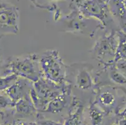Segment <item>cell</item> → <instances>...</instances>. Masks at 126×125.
<instances>
[{
	"label": "cell",
	"instance_id": "6da1fadb",
	"mask_svg": "<svg viewBox=\"0 0 126 125\" xmlns=\"http://www.w3.org/2000/svg\"><path fill=\"white\" fill-rule=\"evenodd\" d=\"M15 74L19 78L35 83L43 77L39 63V57L31 55L25 58L11 59L4 68V76Z\"/></svg>",
	"mask_w": 126,
	"mask_h": 125
},
{
	"label": "cell",
	"instance_id": "7a4b0ae2",
	"mask_svg": "<svg viewBox=\"0 0 126 125\" xmlns=\"http://www.w3.org/2000/svg\"><path fill=\"white\" fill-rule=\"evenodd\" d=\"M43 77L58 85L65 84L66 66L57 50H49L39 57Z\"/></svg>",
	"mask_w": 126,
	"mask_h": 125
},
{
	"label": "cell",
	"instance_id": "3957f363",
	"mask_svg": "<svg viewBox=\"0 0 126 125\" xmlns=\"http://www.w3.org/2000/svg\"><path fill=\"white\" fill-rule=\"evenodd\" d=\"M117 45V34L112 31L109 35L97 41L93 48L92 53L96 59L107 67L114 63Z\"/></svg>",
	"mask_w": 126,
	"mask_h": 125
},
{
	"label": "cell",
	"instance_id": "277c9868",
	"mask_svg": "<svg viewBox=\"0 0 126 125\" xmlns=\"http://www.w3.org/2000/svg\"><path fill=\"white\" fill-rule=\"evenodd\" d=\"M109 0H83L79 4V10L86 18H95L107 26L110 19Z\"/></svg>",
	"mask_w": 126,
	"mask_h": 125
},
{
	"label": "cell",
	"instance_id": "5b68a950",
	"mask_svg": "<svg viewBox=\"0 0 126 125\" xmlns=\"http://www.w3.org/2000/svg\"><path fill=\"white\" fill-rule=\"evenodd\" d=\"M19 13L12 5L0 10V28L7 33H16L19 30Z\"/></svg>",
	"mask_w": 126,
	"mask_h": 125
},
{
	"label": "cell",
	"instance_id": "8992f818",
	"mask_svg": "<svg viewBox=\"0 0 126 125\" xmlns=\"http://www.w3.org/2000/svg\"><path fill=\"white\" fill-rule=\"evenodd\" d=\"M29 81L30 80L23 78H18V80L13 84L4 90V92L10 97L13 101L16 103L30 91L31 87L29 88L30 84L28 83Z\"/></svg>",
	"mask_w": 126,
	"mask_h": 125
},
{
	"label": "cell",
	"instance_id": "52a82bcc",
	"mask_svg": "<svg viewBox=\"0 0 126 125\" xmlns=\"http://www.w3.org/2000/svg\"><path fill=\"white\" fill-rule=\"evenodd\" d=\"M108 6L110 14L119 21L122 31L126 34V6L125 0H109Z\"/></svg>",
	"mask_w": 126,
	"mask_h": 125
},
{
	"label": "cell",
	"instance_id": "ba28073f",
	"mask_svg": "<svg viewBox=\"0 0 126 125\" xmlns=\"http://www.w3.org/2000/svg\"><path fill=\"white\" fill-rule=\"evenodd\" d=\"M68 91L66 89L58 96L53 98L46 105L44 111L51 113H58L63 110L68 103Z\"/></svg>",
	"mask_w": 126,
	"mask_h": 125
},
{
	"label": "cell",
	"instance_id": "9c48e42d",
	"mask_svg": "<svg viewBox=\"0 0 126 125\" xmlns=\"http://www.w3.org/2000/svg\"><path fill=\"white\" fill-rule=\"evenodd\" d=\"M115 100V95L107 89L98 94L96 99L95 104L104 111V113H108L114 108Z\"/></svg>",
	"mask_w": 126,
	"mask_h": 125
},
{
	"label": "cell",
	"instance_id": "30bf717a",
	"mask_svg": "<svg viewBox=\"0 0 126 125\" xmlns=\"http://www.w3.org/2000/svg\"><path fill=\"white\" fill-rule=\"evenodd\" d=\"M16 111L23 115H32L35 113L36 109L29 93L18 100L15 105Z\"/></svg>",
	"mask_w": 126,
	"mask_h": 125
},
{
	"label": "cell",
	"instance_id": "8fae6325",
	"mask_svg": "<svg viewBox=\"0 0 126 125\" xmlns=\"http://www.w3.org/2000/svg\"><path fill=\"white\" fill-rule=\"evenodd\" d=\"M75 84L81 90L90 89L94 84L91 74L87 69H80L75 77Z\"/></svg>",
	"mask_w": 126,
	"mask_h": 125
},
{
	"label": "cell",
	"instance_id": "7c38bea8",
	"mask_svg": "<svg viewBox=\"0 0 126 125\" xmlns=\"http://www.w3.org/2000/svg\"><path fill=\"white\" fill-rule=\"evenodd\" d=\"M118 45L115 53L114 61L120 59H126V34L122 31H117Z\"/></svg>",
	"mask_w": 126,
	"mask_h": 125
},
{
	"label": "cell",
	"instance_id": "4fadbf2b",
	"mask_svg": "<svg viewBox=\"0 0 126 125\" xmlns=\"http://www.w3.org/2000/svg\"><path fill=\"white\" fill-rule=\"evenodd\" d=\"M104 111L95 103L91 105L89 114L93 125H100L101 123L104 118Z\"/></svg>",
	"mask_w": 126,
	"mask_h": 125
},
{
	"label": "cell",
	"instance_id": "5bb4252c",
	"mask_svg": "<svg viewBox=\"0 0 126 125\" xmlns=\"http://www.w3.org/2000/svg\"><path fill=\"white\" fill-rule=\"evenodd\" d=\"M113 63L109 65L107 68H109V76L113 82L117 84H124L126 83V76L114 67Z\"/></svg>",
	"mask_w": 126,
	"mask_h": 125
},
{
	"label": "cell",
	"instance_id": "9a60e30c",
	"mask_svg": "<svg viewBox=\"0 0 126 125\" xmlns=\"http://www.w3.org/2000/svg\"><path fill=\"white\" fill-rule=\"evenodd\" d=\"M16 74H12L4 76L0 78V91H4L12 84H13L18 78Z\"/></svg>",
	"mask_w": 126,
	"mask_h": 125
},
{
	"label": "cell",
	"instance_id": "2e32d148",
	"mask_svg": "<svg viewBox=\"0 0 126 125\" xmlns=\"http://www.w3.org/2000/svg\"><path fill=\"white\" fill-rule=\"evenodd\" d=\"M15 103L4 93L0 94V109H5L7 108H14Z\"/></svg>",
	"mask_w": 126,
	"mask_h": 125
},
{
	"label": "cell",
	"instance_id": "e0dca14e",
	"mask_svg": "<svg viewBox=\"0 0 126 125\" xmlns=\"http://www.w3.org/2000/svg\"><path fill=\"white\" fill-rule=\"evenodd\" d=\"M114 67L126 76V59H120L114 61Z\"/></svg>",
	"mask_w": 126,
	"mask_h": 125
},
{
	"label": "cell",
	"instance_id": "ac0fdd59",
	"mask_svg": "<svg viewBox=\"0 0 126 125\" xmlns=\"http://www.w3.org/2000/svg\"><path fill=\"white\" fill-rule=\"evenodd\" d=\"M11 6H12V4L8 3V2H6L4 0H0V10H3L5 8H7V7Z\"/></svg>",
	"mask_w": 126,
	"mask_h": 125
},
{
	"label": "cell",
	"instance_id": "d6986e66",
	"mask_svg": "<svg viewBox=\"0 0 126 125\" xmlns=\"http://www.w3.org/2000/svg\"><path fill=\"white\" fill-rule=\"evenodd\" d=\"M49 1H60V0H49Z\"/></svg>",
	"mask_w": 126,
	"mask_h": 125
},
{
	"label": "cell",
	"instance_id": "ffe728a7",
	"mask_svg": "<svg viewBox=\"0 0 126 125\" xmlns=\"http://www.w3.org/2000/svg\"><path fill=\"white\" fill-rule=\"evenodd\" d=\"M0 69H1V62H0Z\"/></svg>",
	"mask_w": 126,
	"mask_h": 125
}]
</instances>
